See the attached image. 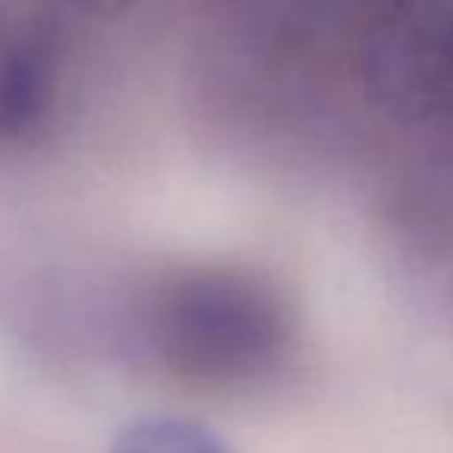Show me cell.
<instances>
[{"instance_id": "obj_1", "label": "cell", "mask_w": 453, "mask_h": 453, "mask_svg": "<svg viewBox=\"0 0 453 453\" xmlns=\"http://www.w3.org/2000/svg\"><path fill=\"white\" fill-rule=\"evenodd\" d=\"M146 342L165 372L202 388L273 376L296 345V317L273 280L234 265L180 267L158 283Z\"/></svg>"}, {"instance_id": "obj_2", "label": "cell", "mask_w": 453, "mask_h": 453, "mask_svg": "<svg viewBox=\"0 0 453 453\" xmlns=\"http://www.w3.org/2000/svg\"><path fill=\"white\" fill-rule=\"evenodd\" d=\"M357 75L366 100L401 125L453 121V0H382Z\"/></svg>"}, {"instance_id": "obj_3", "label": "cell", "mask_w": 453, "mask_h": 453, "mask_svg": "<svg viewBox=\"0 0 453 453\" xmlns=\"http://www.w3.org/2000/svg\"><path fill=\"white\" fill-rule=\"evenodd\" d=\"M63 78L53 26L26 19L0 28V152L35 143L50 125Z\"/></svg>"}, {"instance_id": "obj_4", "label": "cell", "mask_w": 453, "mask_h": 453, "mask_svg": "<svg viewBox=\"0 0 453 453\" xmlns=\"http://www.w3.org/2000/svg\"><path fill=\"white\" fill-rule=\"evenodd\" d=\"M112 453H226L224 444L189 419H140L119 434Z\"/></svg>"}, {"instance_id": "obj_5", "label": "cell", "mask_w": 453, "mask_h": 453, "mask_svg": "<svg viewBox=\"0 0 453 453\" xmlns=\"http://www.w3.org/2000/svg\"><path fill=\"white\" fill-rule=\"evenodd\" d=\"M65 4H72V7L88 16H121L140 0H65Z\"/></svg>"}]
</instances>
